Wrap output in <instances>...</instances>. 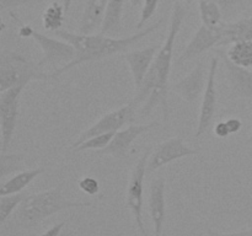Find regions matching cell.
I'll use <instances>...</instances> for the list:
<instances>
[{
  "label": "cell",
  "mask_w": 252,
  "mask_h": 236,
  "mask_svg": "<svg viewBox=\"0 0 252 236\" xmlns=\"http://www.w3.org/2000/svg\"><path fill=\"white\" fill-rule=\"evenodd\" d=\"M187 15L186 6L181 1L176 0L172 6L170 27L167 31L164 43L158 51L157 57L153 61L152 68L145 75L142 85L134 91V97L132 102L137 108L140 107V116L147 117L157 107H161L164 120H169V76L171 70L174 48L176 43L177 34L181 30L184 20Z\"/></svg>",
  "instance_id": "6da1fadb"
},
{
  "label": "cell",
  "mask_w": 252,
  "mask_h": 236,
  "mask_svg": "<svg viewBox=\"0 0 252 236\" xmlns=\"http://www.w3.org/2000/svg\"><path fill=\"white\" fill-rule=\"evenodd\" d=\"M164 22L165 19L161 17V19H159L153 25L145 27L144 30H140V31L135 32L134 34L123 37V38H116V37L105 36V34L101 33L81 34L78 33V32L76 33L69 32L66 30H58V31L54 32V34L58 38L64 39V41L73 44L76 54L75 58L70 63L64 66H61V68H57L51 74V79L58 78L62 74L66 73V71L71 70L73 68L81 65L84 63L101 60V59L108 58V57H112L115 54L127 52L128 48H130L133 44L138 43L143 38L152 34L153 32L158 31Z\"/></svg>",
  "instance_id": "7a4b0ae2"
},
{
  "label": "cell",
  "mask_w": 252,
  "mask_h": 236,
  "mask_svg": "<svg viewBox=\"0 0 252 236\" xmlns=\"http://www.w3.org/2000/svg\"><path fill=\"white\" fill-rule=\"evenodd\" d=\"M90 202L70 201L63 196L61 187L27 194L17 210L11 223L19 229H31L41 224L53 214L71 208L91 206Z\"/></svg>",
  "instance_id": "3957f363"
},
{
  "label": "cell",
  "mask_w": 252,
  "mask_h": 236,
  "mask_svg": "<svg viewBox=\"0 0 252 236\" xmlns=\"http://www.w3.org/2000/svg\"><path fill=\"white\" fill-rule=\"evenodd\" d=\"M51 74L44 73L38 63L15 51L0 53V92L9 88L25 86L34 80H49Z\"/></svg>",
  "instance_id": "277c9868"
},
{
  "label": "cell",
  "mask_w": 252,
  "mask_h": 236,
  "mask_svg": "<svg viewBox=\"0 0 252 236\" xmlns=\"http://www.w3.org/2000/svg\"><path fill=\"white\" fill-rule=\"evenodd\" d=\"M137 110L138 108L135 107L134 103L130 101L127 105L106 113L76 138L75 142L70 145V149H75L81 143L95 137V135L105 134V133H116L121 130V128H123L125 125L133 124L137 119Z\"/></svg>",
  "instance_id": "5b68a950"
},
{
  "label": "cell",
  "mask_w": 252,
  "mask_h": 236,
  "mask_svg": "<svg viewBox=\"0 0 252 236\" xmlns=\"http://www.w3.org/2000/svg\"><path fill=\"white\" fill-rule=\"evenodd\" d=\"M150 156V149H145L142 156L135 162L130 174L129 182L126 192V204L133 214L135 224L143 236H147L144 223H143V197H144V178L148 174V160Z\"/></svg>",
  "instance_id": "8992f818"
},
{
  "label": "cell",
  "mask_w": 252,
  "mask_h": 236,
  "mask_svg": "<svg viewBox=\"0 0 252 236\" xmlns=\"http://www.w3.org/2000/svg\"><path fill=\"white\" fill-rule=\"evenodd\" d=\"M25 86L9 88L0 95V135H1V154H6L16 130L20 115V96Z\"/></svg>",
  "instance_id": "52a82bcc"
},
{
  "label": "cell",
  "mask_w": 252,
  "mask_h": 236,
  "mask_svg": "<svg viewBox=\"0 0 252 236\" xmlns=\"http://www.w3.org/2000/svg\"><path fill=\"white\" fill-rule=\"evenodd\" d=\"M219 57H212L211 65H209L208 78H207V85L204 88V92L202 95L201 107H199L198 123H197V129L194 133V138H201L204 133L211 127L213 118L217 112V106H218V92H217V68L219 64Z\"/></svg>",
  "instance_id": "ba28073f"
},
{
  "label": "cell",
  "mask_w": 252,
  "mask_h": 236,
  "mask_svg": "<svg viewBox=\"0 0 252 236\" xmlns=\"http://www.w3.org/2000/svg\"><path fill=\"white\" fill-rule=\"evenodd\" d=\"M32 38L39 46V48L43 52V58L38 61V65L41 68L43 66H64L70 63L75 58V48L73 44L64 39H56L47 34L42 33L34 30Z\"/></svg>",
  "instance_id": "9c48e42d"
},
{
  "label": "cell",
  "mask_w": 252,
  "mask_h": 236,
  "mask_svg": "<svg viewBox=\"0 0 252 236\" xmlns=\"http://www.w3.org/2000/svg\"><path fill=\"white\" fill-rule=\"evenodd\" d=\"M198 150L189 147L184 142L182 137H174L165 142L160 143L153 152L150 154L148 160V174L157 171L176 160L184 159V157L198 155Z\"/></svg>",
  "instance_id": "30bf717a"
},
{
  "label": "cell",
  "mask_w": 252,
  "mask_h": 236,
  "mask_svg": "<svg viewBox=\"0 0 252 236\" xmlns=\"http://www.w3.org/2000/svg\"><path fill=\"white\" fill-rule=\"evenodd\" d=\"M223 25L224 22L218 27H207L202 25L181 52L176 60V65L180 66L187 61L193 60L209 49L218 48L223 38Z\"/></svg>",
  "instance_id": "8fae6325"
},
{
  "label": "cell",
  "mask_w": 252,
  "mask_h": 236,
  "mask_svg": "<svg viewBox=\"0 0 252 236\" xmlns=\"http://www.w3.org/2000/svg\"><path fill=\"white\" fill-rule=\"evenodd\" d=\"M159 122H150L147 124H130L125 129H121L115 133L113 138L111 139L110 144L102 150L96 151L100 155H110L116 160H123L127 157L128 151L130 147L134 143L138 137H140L144 133L154 129L155 127H159Z\"/></svg>",
  "instance_id": "7c38bea8"
},
{
  "label": "cell",
  "mask_w": 252,
  "mask_h": 236,
  "mask_svg": "<svg viewBox=\"0 0 252 236\" xmlns=\"http://www.w3.org/2000/svg\"><path fill=\"white\" fill-rule=\"evenodd\" d=\"M216 54L219 57L225 71L226 81L231 90V95L244 100L252 98V71L249 68H243L229 60L226 51L216 48Z\"/></svg>",
  "instance_id": "4fadbf2b"
},
{
  "label": "cell",
  "mask_w": 252,
  "mask_h": 236,
  "mask_svg": "<svg viewBox=\"0 0 252 236\" xmlns=\"http://www.w3.org/2000/svg\"><path fill=\"white\" fill-rule=\"evenodd\" d=\"M207 81L203 63H198L186 76L171 86L172 92L177 93L185 102L193 105L204 92Z\"/></svg>",
  "instance_id": "5bb4252c"
},
{
  "label": "cell",
  "mask_w": 252,
  "mask_h": 236,
  "mask_svg": "<svg viewBox=\"0 0 252 236\" xmlns=\"http://www.w3.org/2000/svg\"><path fill=\"white\" fill-rule=\"evenodd\" d=\"M165 186L166 181L162 176L155 177L150 183L148 210L154 228V236H161L166 220V201H165Z\"/></svg>",
  "instance_id": "9a60e30c"
},
{
  "label": "cell",
  "mask_w": 252,
  "mask_h": 236,
  "mask_svg": "<svg viewBox=\"0 0 252 236\" xmlns=\"http://www.w3.org/2000/svg\"><path fill=\"white\" fill-rule=\"evenodd\" d=\"M158 51H159L158 46H149L147 48L126 52V54L123 56V59L128 64L130 73H132L134 91L138 90L142 85L145 75L148 74L149 69L152 68Z\"/></svg>",
  "instance_id": "2e32d148"
},
{
  "label": "cell",
  "mask_w": 252,
  "mask_h": 236,
  "mask_svg": "<svg viewBox=\"0 0 252 236\" xmlns=\"http://www.w3.org/2000/svg\"><path fill=\"white\" fill-rule=\"evenodd\" d=\"M108 0H86L78 25V33L94 34L101 30Z\"/></svg>",
  "instance_id": "e0dca14e"
},
{
  "label": "cell",
  "mask_w": 252,
  "mask_h": 236,
  "mask_svg": "<svg viewBox=\"0 0 252 236\" xmlns=\"http://www.w3.org/2000/svg\"><path fill=\"white\" fill-rule=\"evenodd\" d=\"M241 41H252V17H244L233 22H224L223 38L218 48Z\"/></svg>",
  "instance_id": "ac0fdd59"
},
{
  "label": "cell",
  "mask_w": 252,
  "mask_h": 236,
  "mask_svg": "<svg viewBox=\"0 0 252 236\" xmlns=\"http://www.w3.org/2000/svg\"><path fill=\"white\" fill-rule=\"evenodd\" d=\"M43 172L44 167H36V169L19 171L16 175L10 177L9 179L1 182V186H0V197L21 193L36 177H38Z\"/></svg>",
  "instance_id": "d6986e66"
},
{
  "label": "cell",
  "mask_w": 252,
  "mask_h": 236,
  "mask_svg": "<svg viewBox=\"0 0 252 236\" xmlns=\"http://www.w3.org/2000/svg\"><path fill=\"white\" fill-rule=\"evenodd\" d=\"M126 0H108L105 19L101 26L100 33L113 37L122 30V15Z\"/></svg>",
  "instance_id": "ffe728a7"
},
{
  "label": "cell",
  "mask_w": 252,
  "mask_h": 236,
  "mask_svg": "<svg viewBox=\"0 0 252 236\" xmlns=\"http://www.w3.org/2000/svg\"><path fill=\"white\" fill-rule=\"evenodd\" d=\"M229 60L243 68H252V41H241L230 44L226 51Z\"/></svg>",
  "instance_id": "44dd1931"
},
{
  "label": "cell",
  "mask_w": 252,
  "mask_h": 236,
  "mask_svg": "<svg viewBox=\"0 0 252 236\" xmlns=\"http://www.w3.org/2000/svg\"><path fill=\"white\" fill-rule=\"evenodd\" d=\"M199 16L202 25L207 27H218L223 24L221 20V6L212 0H199Z\"/></svg>",
  "instance_id": "7402d4cb"
},
{
  "label": "cell",
  "mask_w": 252,
  "mask_h": 236,
  "mask_svg": "<svg viewBox=\"0 0 252 236\" xmlns=\"http://www.w3.org/2000/svg\"><path fill=\"white\" fill-rule=\"evenodd\" d=\"M64 15H65V10H64L63 4L53 1L42 14L43 29L51 32L62 30L64 22Z\"/></svg>",
  "instance_id": "603a6c76"
},
{
  "label": "cell",
  "mask_w": 252,
  "mask_h": 236,
  "mask_svg": "<svg viewBox=\"0 0 252 236\" xmlns=\"http://www.w3.org/2000/svg\"><path fill=\"white\" fill-rule=\"evenodd\" d=\"M26 197L27 194L22 192L0 197V225H4L6 220H9L10 216L14 214V211L17 210L19 206Z\"/></svg>",
  "instance_id": "cb8c5ba5"
},
{
  "label": "cell",
  "mask_w": 252,
  "mask_h": 236,
  "mask_svg": "<svg viewBox=\"0 0 252 236\" xmlns=\"http://www.w3.org/2000/svg\"><path fill=\"white\" fill-rule=\"evenodd\" d=\"M113 135H115V133H105V134L95 135V137L90 138V139L85 140L80 145H78L75 149H73V151L79 152L85 151V150H95V151H98V150L105 149L110 144Z\"/></svg>",
  "instance_id": "d4e9b609"
},
{
  "label": "cell",
  "mask_w": 252,
  "mask_h": 236,
  "mask_svg": "<svg viewBox=\"0 0 252 236\" xmlns=\"http://www.w3.org/2000/svg\"><path fill=\"white\" fill-rule=\"evenodd\" d=\"M21 155L16 154H1V178L15 171H19L24 166Z\"/></svg>",
  "instance_id": "484cf974"
},
{
  "label": "cell",
  "mask_w": 252,
  "mask_h": 236,
  "mask_svg": "<svg viewBox=\"0 0 252 236\" xmlns=\"http://www.w3.org/2000/svg\"><path fill=\"white\" fill-rule=\"evenodd\" d=\"M159 2L160 0H144L142 12H140V20L137 24V26H135V29H137L138 31H140V30L144 27V25L152 19L153 15L157 11L158 6H159Z\"/></svg>",
  "instance_id": "4316f807"
},
{
  "label": "cell",
  "mask_w": 252,
  "mask_h": 236,
  "mask_svg": "<svg viewBox=\"0 0 252 236\" xmlns=\"http://www.w3.org/2000/svg\"><path fill=\"white\" fill-rule=\"evenodd\" d=\"M79 188L84 192V193L89 194V196H96L100 192V183L97 179L93 176H84L80 181L78 182Z\"/></svg>",
  "instance_id": "83f0119b"
},
{
  "label": "cell",
  "mask_w": 252,
  "mask_h": 236,
  "mask_svg": "<svg viewBox=\"0 0 252 236\" xmlns=\"http://www.w3.org/2000/svg\"><path fill=\"white\" fill-rule=\"evenodd\" d=\"M47 1V0H0V10L1 11H6V10L16 9L20 6H32V5L42 4V2Z\"/></svg>",
  "instance_id": "f1b7e54d"
},
{
  "label": "cell",
  "mask_w": 252,
  "mask_h": 236,
  "mask_svg": "<svg viewBox=\"0 0 252 236\" xmlns=\"http://www.w3.org/2000/svg\"><path fill=\"white\" fill-rule=\"evenodd\" d=\"M208 236H252V228L246 229L243 231H235V233H220V231L212 230V229H206Z\"/></svg>",
  "instance_id": "f546056e"
},
{
  "label": "cell",
  "mask_w": 252,
  "mask_h": 236,
  "mask_svg": "<svg viewBox=\"0 0 252 236\" xmlns=\"http://www.w3.org/2000/svg\"><path fill=\"white\" fill-rule=\"evenodd\" d=\"M213 130L214 135H216L217 138H219V139H225V138H228L229 135H230V132H229L225 120H220V122L217 123V124L214 125Z\"/></svg>",
  "instance_id": "4dcf8cb0"
},
{
  "label": "cell",
  "mask_w": 252,
  "mask_h": 236,
  "mask_svg": "<svg viewBox=\"0 0 252 236\" xmlns=\"http://www.w3.org/2000/svg\"><path fill=\"white\" fill-rule=\"evenodd\" d=\"M225 122H226V125H228L229 132H230V135L236 134V133L240 132L241 128H243V122H241V120L236 117L228 118Z\"/></svg>",
  "instance_id": "1f68e13d"
},
{
  "label": "cell",
  "mask_w": 252,
  "mask_h": 236,
  "mask_svg": "<svg viewBox=\"0 0 252 236\" xmlns=\"http://www.w3.org/2000/svg\"><path fill=\"white\" fill-rule=\"evenodd\" d=\"M194 1H199V0H185V2H186V4H192V2H194ZM212 1L218 2V4L221 6V9L228 10V9H231L233 6H235V5L238 4L240 0H212Z\"/></svg>",
  "instance_id": "d6a6232c"
},
{
  "label": "cell",
  "mask_w": 252,
  "mask_h": 236,
  "mask_svg": "<svg viewBox=\"0 0 252 236\" xmlns=\"http://www.w3.org/2000/svg\"><path fill=\"white\" fill-rule=\"evenodd\" d=\"M64 225H65V221H61V223L56 224L52 228H49L48 230L44 231L41 236H61Z\"/></svg>",
  "instance_id": "836d02e7"
},
{
  "label": "cell",
  "mask_w": 252,
  "mask_h": 236,
  "mask_svg": "<svg viewBox=\"0 0 252 236\" xmlns=\"http://www.w3.org/2000/svg\"><path fill=\"white\" fill-rule=\"evenodd\" d=\"M33 31L34 30L32 29L31 26H29V25H24V26L20 27L19 36L22 37V38H30V37H32V34H33Z\"/></svg>",
  "instance_id": "e575fe53"
},
{
  "label": "cell",
  "mask_w": 252,
  "mask_h": 236,
  "mask_svg": "<svg viewBox=\"0 0 252 236\" xmlns=\"http://www.w3.org/2000/svg\"><path fill=\"white\" fill-rule=\"evenodd\" d=\"M62 4H63L64 10H65V14H68L71 7V4H73V0H62Z\"/></svg>",
  "instance_id": "d590c367"
},
{
  "label": "cell",
  "mask_w": 252,
  "mask_h": 236,
  "mask_svg": "<svg viewBox=\"0 0 252 236\" xmlns=\"http://www.w3.org/2000/svg\"><path fill=\"white\" fill-rule=\"evenodd\" d=\"M61 236H75V234H74V231L71 229H65V230L62 231Z\"/></svg>",
  "instance_id": "8d00e7d4"
},
{
  "label": "cell",
  "mask_w": 252,
  "mask_h": 236,
  "mask_svg": "<svg viewBox=\"0 0 252 236\" xmlns=\"http://www.w3.org/2000/svg\"><path fill=\"white\" fill-rule=\"evenodd\" d=\"M129 2L133 7H138L140 6V5H143L144 0H129Z\"/></svg>",
  "instance_id": "74e56055"
},
{
  "label": "cell",
  "mask_w": 252,
  "mask_h": 236,
  "mask_svg": "<svg viewBox=\"0 0 252 236\" xmlns=\"http://www.w3.org/2000/svg\"><path fill=\"white\" fill-rule=\"evenodd\" d=\"M246 144H251L252 145V129H251L250 137H249V139H248V142H246Z\"/></svg>",
  "instance_id": "f35d334b"
},
{
  "label": "cell",
  "mask_w": 252,
  "mask_h": 236,
  "mask_svg": "<svg viewBox=\"0 0 252 236\" xmlns=\"http://www.w3.org/2000/svg\"><path fill=\"white\" fill-rule=\"evenodd\" d=\"M133 236H140V235H138V234H133Z\"/></svg>",
  "instance_id": "ab89813d"
},
{
  "label": "cell",
  "mask_w": 252,
  "mask_h": 236,
  "mask_svg": "<svg viewBox=\"0 0 252 236\" xmlns=\"http://www.w3.org/2000/svg\"><path fill=\"white\" fill-rule=\"evenodd\" d=\"M120 236H123V235H120Z\"/></svg>",
  "instance_id": "60d3db41"
}]
</instances>
